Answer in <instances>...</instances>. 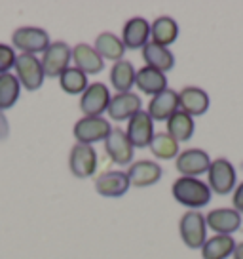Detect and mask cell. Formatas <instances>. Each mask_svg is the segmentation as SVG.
<instances>
[{"mask_svg": "<svg viewBox=\"0 0 243 259\" xmlns=\"http://www.w3.org/2000/svg\"><path fill=\"white\" fill-rule=\"evenodd\" d=\"M173 198L178 204L190 210H200L211 202V189L209 185L200 178H177L171 185Z\"/></svg>", "mask_w": 243, "mask_h": 259, "instance_id": "6da1fadb", "label": "cell"}, {"mask_svg": "<svg viewBox=\"0 0 243 259\" xmlns=\"http://www.w3.org/2000/svg\"><path fill=\"white\" fill-rule=\"evenodd\" d=\"M178 233H180L183 242L190 250H202V246L207 240L205 215L198 210H188L187 213H183V218L178 221Z\"/></svg>", "mask_w": 243, "mask_h": 259, "instance_id": "7a4b0ae2", "label": "cell"}, {"mask_svg": "<svg viewBox=\"0 0 243 259\" xmlns=\"http://www.w3.org/2000/svg\"><path fill=\"white\" fill-rule=\"evenodd\" d=\"M12 44L21 54H31V56H34V54H44L51 42H49V34L46 29L27 25V27H19V29L14 31V34H12Z\"/></svg>", "mask_w": 243, "mask_h": 259, "instance_id": "3957f363", "label": "cell"}, {"mask_svg": "<svg viewBox=\"0 0 243 259\" xmlns=\"http://www.w3.org/2000/svg\"><path fill=\"white\" fill-rule=\"evenodd\" d=\"M110 130L112 126L105 116H82L80 120H76L74 124L73 134L76 138V143L93 145L97 141H105Z\"/></svg>", "mask_w": 243, "mask_h": 259, "instance_id": "277c9868", "label": "cell"}, {"mask_svg": "<svg viewBox=\"0 0 243 259\" xmlns=\"http://www.w3.org/2000/svg\"><path fill=\"white\" fill-rule=\"evenodd\" d=\"M16 76L19 84L27 88L29 92H36L42 88L44 84V69H42V61L36 56L31 54H19L16 57Z\"/></svg>", "mask_w": 243, "mask_h": 259, "instance_id": "5b68a950", "label": "cell"}, {"mask_svg": "<svg viewBox=\"0 0 243 259\" xmlns=\"http://www.w3.org/2000/svg\"><path fill=\"white\" fill-rule=\"evenodd\" d=\"M73 59V48L63 40L51 42L48 50L42 54V69L48 78H57L69 69V63Z\"/></svg>", "mask_w": 243, "mask_h": 259, "instance_id": "8992f818", "label": "cell"}, {"mask_svg": "<svg viewBox=\"0 0 243 259\" xmlns=\"http://www.w3.org/2000/svg\"><path fill=\"white\" fill-rule=\"evenodd\" d=\"M207 185L211 193L228 194L235 189V168L228 158H217L211 160V166L207 170Z\"/></svg>", "mask_w": 243, "mask_h": 259, "instance_id": "52a82bcc", "label": "cell"}, {"mask_svg": "<svg viewBox=\"0 0 243 259\" xmlns=\"http://www.w3.org/2000/svg\"><path fill=\"white\" fill-rule=\"evenodd\" d=\"M97 153L91 145H82V143H76V145L71 149V154H69V168H71V174L78 179H86L91 178L95 171H97Z\"/></svg>", "mask_w": 243, "mask_h": 259, "instance_id": "ba28073f", "label": "cell"}, {"mask_svg": "<svg viewBox=\"0 0 243 259\" xmlns=\"http://www.w3.org/2000/svg\"><path fill=\"white\" fill-rule=\"evenodd\" d=\"M110 92L103 82L89 84L80 97V111L84 116H101L110 105Z\"/></svg>", "mask_w": 243, "mask_h": 259, "instance_id": "9c48e42d", "label": "cell"}, {"mask_svg": "<svg viewBox=\"0 0 243 259\" xmlns=\"http://www.w3.org/2000/svg\"><path fill=\"white\" fill-rule=\"evenodd\" d=\"M105 151L108 158L118 166H131L135 147L131 145L126 132L122 128H112L105 139Z\"/></svg>", "mask_w": 243, "mask_h": 259, "instance_id": "30bf717a", "label": "cell"}, {"mask_svg": "<svg viewBox=\"0 0 243 259\" xmlns=\"http://www.w3.org/2000/svg\"><path fill=\"white\" fill-rule=\"evenodd\" d=\"M175 166L183 178H198L202 174H207L211 158L203 149H187L178 153V156L175 158Z\"/></svg>", "mask_w": 243, "mask_h": 259, "instance_id": "8fae6325", "label": "cell"}, {"mask_svg": "<svg viewBox=\"0 0 243 259\" xmlns=\"http://www.w3.org/2000/svg\"><path fill=\"white\" fill-rule=\"evenodd\" d=\"M126 136L131 141V145L137 149H145L150 145V141L154 138V120L148 116L146 111H139L137 114H133L128 122V130Z\"/></svg>", "mask_w": 243, "mask_h": 259, "instance_id": "7c38bea8", "label": "cell"}, {"mask_svg": "<svg viewBox=\"0 0 243 259\" xmlns=\"http://www.w3.org/2000/svg\"><path fill=\"white\" fill-rule=\"evenodd\" d=\"M128 179L130 185L137 187V189H145V187L156 185L162 179V166L158 162L152 160H137L131 162V166L128 168Z\"/></svg>", "mask_w": 243, "mask_h": 259, "instance_id": "4fadbf2b", "label": "cell"}, {"mask_svg": "<svg viewBox=\"0 0 243 259\" xmlns=\"http://www.w3.org/2000/svg\"><path fill=\"white\" fill-rule=\"evenodd\" d=\"M205 223L217 235H230L241 227V213L234 208H215L205 215Z\"/></svg>", "mask_w": 243, "mask_h": 259, "instance_id": "5bb4252c", "label": "cell"}, {"mask_svg": "<svg viewBox=\"0 0 243 259\" xmlns=\"http://www.w3.org/2000/svg\"><path fill=\"white\" fill-rule=\"evenodd\" d=\"M130 189V179H128V174L120 170H108L103 171L97 179H95V191H97L101 196H106V198H118V196H124Z\"/></svg>", "mask_w": 243, "mask_h": 259, "instance_id": "9a60e30c", "label": "cell"}, {"mask_svg": "<svg viewBox=\"0 0 243 259\" xmlns=\"http://www.w3.org/2000/svg\"><path fill=\"white\" fill-rule=\"evenodd\" d=\"M209 94L198 86H185L178 92V107L190 116H202L209 109Z\"/></svg>", "mask_w": 243, "mask_h": 259, "instance_id": "2e32d148", "label": "cell"}, {"mask_svg": "<svg viewBox=\"0 0 243 259\" xmlns=\"http://www.w3.org/2000/svg\"><path fill=\"white\" fill-rule=\"evenodd\" d=\"M122 42L124 46L130 50L145 48L150 42V23L145 17H131L124 25L122 31Z\"/></svg>", "mask_w": 243, "mask_h": 259, "instance_id": "e0dca14e", "label": "cell"}, {"mask_svg": "<svg viewBox=\"0 0 243 259\" xmlns=\"http://www.w3.org/2000/svg\"><path fill=\"white\" fill-rule=\"evenodd\" d=\"M141 97L133 92H126V94H116L110 99V105H108V116L116 122L122 120H130L133 114H137L141 111Z\"/></svg>", "mask_w": 243, "mask_h": 259, "instance_id": "ac0fdd59", "label": "cell"}, {"mask_svg": "<svg viewBox=\"0 0 243 259\" xmlns=\"http://www.w3.org/2000/svg\"><path fill=\"white\" fill-rule=\"evenodd\" d=\"M178 111V92L175 90H163L162 94H158L150 99L148 103V116L152 120H169L171 114Z\"/></svg>", "mask_w": 243, "mask_h": 259, "instance_id": "d6986e66", "label": "cell"}, {"mask_svg": "<svg viewBox=\"0 0 243 259\" xmlns=\"http://www.w3.org/2000/svg\"><path fill=\"white\" fill-rule=\"evenodd\" d=\"M73 59L76 63L74 67L86 74H99L105 69V59L95 52V48H91L86 42H80V44L74 46Z\"/></svg>", "mask_w": 243, "mask_h": 259, "instance_id": "ffe728a7", "label": "cell"}, {"mask_svg": "<svg viewBox=\"0 0 243 259\" xmlns=\"http://www.w3.org/2000/svg\"><path fill=\"white\" fill-rule=\"evenodd\" d=\"M143 59H145L146 67H152L160 73H167L175 67V56L169 48L160 46L156 42H148L143 48Z\"/></svg>", "mask_w": 243, "mask_h": 259, "instance_id": "44dd1931", "label": "cell"}, {"mask_svg": "<svg viewBox=\"0 0 243 259\" xmlns=\"http://www.w3.org/2000/svg\"><path fill=\"white\" fill-rule=\"evenodd\" d=\"M135 84L143 94L154 97L158 94H162L163 90H167V76H165V73H160V71L145 65L137 71Z\"/></svg>", "mask_w": 243, "mask_h": 259, "instance_id": "7402d4cb", "label": "cell"}, {"mask_svg": "<svg viewBox=\"0 0 243 259\" xmlns=\"http://www.w3.org/2000/svg\"><path fill=\"white\" fill-rule=\"evenodd\" d=\"M135 76H137V71L128 59L116 61L110 69V84L118 94L131 92V88L135 86Z\"/></svg>", "mask_w": 243, "mask_h": 259, "instance_id": "603a6c76", "label": "cell"}, {"mask_svg": "<svg viewBox=\"0 0 243 259\" xmlns=\"http://www.w3.org/2000/svg\"><path fill=\"white\" fill-rule=\"evenodd\" d=\"M150 34H152V42L169 48L178 36V25L177 21L169 16L156 17L152 25H150Z\"/></svg>", "mask_w": 243, "mask_h": 259, "instance_id": "cb8c5ba5", "label": "cell"}, {"mask_svg": "<svg viewBox=\"0 0 243 259\" xmlns=\"http://www.w3.org/2000/svg\"><path fill=\"white\" fill-rule=\"evenodd\" d=\"M194 118L187 114L185 111L178 109L175 114H171L169 120H167V134L175 139L177 143H185V141H190L192 136H194Z\"/></svg>", "mask_w": 243, "mask_h": 259, "instance_id": "d4e9b609", "label": "cell"}, {"mask_svg": "<svg viewBox=\"0 0 243 259\" xmlns=\"http://www.w3.org/2000/svg\"><path fill=\"white\" fill-rule=\"evenodd\" d=\"M235 240L230 235H215L202 246L203 259H228L234 253Z\"/></svg>", "mask_w": 243, "mask_h": 259, "instance_id": "484cf974", "label": "cell"}, {"mask_svg": "<svg viewBox=\"0 0 243 259\" xmlns=\"http://www.w3.org/2000/svg\"><path fill=\"white\" fill-rule=\"evenodd\" d=\"M95 52L103 59H110V61H122L124 54H126V46L122 38H118L114 32H101L97 38H95Z\"/></svg>", "mask_w": 243, "mask_h": 259, "instance_id": "4316f807", "label": "cell"}, {"mask_svg": "<svg viewBox=\"0 0 243 259\" xmlns=\"http://www.w3.org/2000/svg\"><path fill=\"white\" fill-rule=\"evenodd\" d=\"M21 94V84L14 73L0 74V111H8L17 103Z\"/></svg>", "mask_w": 243, "mask_h": 259, "instance_id": "83f0119b", "label": "cell"}, {"mask_svg": "<svg viewBox=\"0 0 243 259\" xmlns=\"http://www.w3.org/2000/svg\"><path fill=\"white\" fill-rule=\"evenodd\" d=\"M148 149L152 151L156 158L160 160H171V158H177L178 156V143L171 138L167 132H160L154 134V138L150 141Z\"/></svg>", "mask_w": 243, "mask_h": 259, "instance_id": "f1b7e54d", "label": "cell"}, {"mask_svg": "<svg viewBox=\"0 0 243 259\" xmlns=\"http://www.w3.org/2000/svg\"><path fill=\"white\" fill-rule=\"evenodd\" d=\"M59 86L61 90L69 94V96H76V94H84L86 88L89 86L88 74L82 73L76 67H69L65 73L59 76Z\"/></svg>", "mask_w": 243, "mask_h": 259, "instance_id": "f546056e", "label": "cell"}, {"mask_svg": "<svg viewBox=\"0 0 243 259\" xmlns=\"http://www.w3.org/2000/svg\"><path fill=\"white\" fill-rule=\"evenodd\" d=\"M16 50L14 46L2 44L0 42V74L10 73V69L16 65Z\"/></svg>", "mask_w": 243, "mask_h": 259, "instance_id": "4dcf8cb0", "label": "cell"}, {"mask_svg": "<svg viewBox=\"0 0 243 259\" xmlns=\"http://www.w3.org/2000/svg\"><path fill=\"white\" fill-rule=\"evenodd\" d=\"M232 204H234V210L237 211V213H243V181L234 189Z\"/></svg>", "mask_w": 243, "mask_h": 259, "instance_id": "1f68e13d", "label": "cell"}, {"mask_svg": "<svg viewBox=\"0 0 243 259\" xmlns=\"http://www.w3.org/2000/svg\"><path fill=\"white\" fill-rule=\"evenodd\" d=\"M10 136V124H8V118L4 116V113L0 111V141L2 139H6Z\"/></svg>", "mask_w": 243, "mask_h": 259, "instance_id": "d6a6232c", "label": "cell"}, {"mask_svg": "<svg viewBox=\"0 0 243 259\" xmlns=\"http://www.w3.org/2000/svg\"><path fill=\"white\" fill-rule=\"evenodd\" d=\"M232 257H234V259H243V242L235 244V248H234V253H232Z\"/></svg>", "mask_w": 243, "mask_h": 259, "instance_id": "836d02e7", "label": "cell"}]
</instances>
